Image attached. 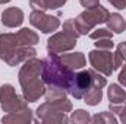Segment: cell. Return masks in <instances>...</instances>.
Masks as SVG:
<instances>
[{
	"label": "cell",
	"instance_id": "cell-1",
	"mask_svg": "<svg viewBox=\"0 0 126 124\" xmlns=\"http://www.w3.org/2000/svg\"><path fill=\"white\" fill-rule=\"evenodd\" d=\"M41 77L44 83L53 85L63 88L64 91L69 92L70 85L75 77V72L69 70L59 59L57 54L50 53L44 60H43V69H41Z\"/></svg>",
	"mask_w": 126,
	"mask_h": 124
},
{
	"label": "cell",
	"instance_id": "cell-2",
	"mask_svg": "<svg viewBox=\"0 0 126 124\" xmlns=\"http://www.w3.org/2000/svg\"><path fill=\"white\" fill-rule=\"evenodd\" d=\"M37 54L31 45H22L16 34H0V59L9 66H18Z\"/></svg>",
	"mask_w": 126,
	"mask_h": 124
},
{
	"label": "cell",
	"instance_id": "cell-3",
	"mask_svg": "<svg viewBox=\"0 0 126 124\" xmlns=\"http://www.w3.org/2000/svg\"><path fill=\"white\" fill-rule=\"evenodd\" d=\"M78 37H79V32L75 28L73 19H67L63 22V31L54 34L47 39V50L48 53H53V54L69 51L76 45Z\"/></svg>",
	"mask_w": 126,
	"mask_h": 124
},
{
	"label": "cell",
	"instance_id": "cell-4",
	"mask_svg": "<svg viewBox=\"0 0 126 124\" xmlns=\"http://www.w3.org/2000/svg\"><path fill=\"white\" fill-rule=\"evenodd\" d=\"M110 12L97 4L95 7H91V9H87L85 12H82L81 15H78L76 19H73V24H75V28L76 31L79 32V35H87L90 31L94 29L95 25L98 24H104L109 18Z\"/></svg>",
	"mask_w": 126,
	"mask_h": 124
},
{
	"label": "cell",
	"instance_id": "cell-5",
	"mask_svg": "<svg viewBox=\"0 0 126 124\" xmlns=\"http://www.w3.org/2000/svg\"><path fill=\"white\" fill-rule=\"evenodd\" d=\"M0 107L4 112H18L28 108L25 98L22 99L15 92V88L9 83L0 86Z\"/></svg>",
	"mask_w": 126,
	"mask_h": 124
},
{
	"label": "cell",
	"instance_id": "cell-6",
	"mask_svg": "<svg viewBox=\"0 0 126 124\" xmlns=\"http://www.w3.org/2000/svg\"><path fill=\"white\" fill-rule=\"evenodd\" d=\"M88 59H90L93 69L97 70L98 73H101L104 76L113 74L114 62H113V54L110 53V50H101V48L93 50V51H90Z\"/></svg>",
	"mask_w": 126,
	"mask_h": 124
},
{
	"label": "cell",
	"instance_id": "cell-7",
	"mask_svg": "<svg viewBox=\"0 0 126 124\" xmlns=\"http://www.w3.org/2000/svg\"><path fill=\"white\" fill-rule=\"evenodd\" d=\"M30 22L43 34H51L60 26V21L56 16H50L43 10H32L30 15Z\"/></svg>",
	"mask_w": 126,
	"mask_h": 124
},
{
	"label": "cell",
	"instance_id": "cell-8",
	"mask_svg": "<svg viewBox=\"0 0 126 124\" xmlns=\"http://www.w3.org/2000/svg\"><path fill=\"white\" fill-rule=\"evenodd\" d=\"M91 86H93V73H91V69L82 70L79 73H75V77H73V82L70 85L69 93L75 99H82L84 95L91 89Z\"/></svg>",
	"mask_w": 126,
	"mask_h": 124
},
{
	"label": "cell",
	"instance_id": "cell-9",
	"mask_svg": "<svg viewBox=\"0 0 126 124\" xmlns=\"http://www.w3.org/2000/svg\"><path fill=\"white\" fill-rule=\"evenodd\" d=\"M37 115L44 123H67V121H70V118L66 117V112L60 111L54 104H51L48 101L38 107Z\"/></svg>",
	"mask_w": 126,
	"mask_h": 124
},
{
	"label": "cell",
	"instance_id": "cell-10",
	"mask_svg": "<svg viewBox=\"0 0 126 124\" xmlns=\"http://www.w3.org/2000/svg\"><path fill=\"white\" fill-rule=\"evenodd\" d=\"M91 73H93V86L88 92L84 95V99L88 105H98L103 99V88L106 86V77H103L97 70L91 69Z\"/></svg>",
	"mask_w": 126,
	"mask_h": 124
},
{
	"label": "cell",
	"instance_id": "cell-11",
	"mask_svg": "<svg viewBox=\"0 0 126 124\" xmlns=\"http://www.w3.org/2000/svg\"><path fill=\"white\" fill-rule=\"evenodd\" d=\"M41 69H43V60H38L35 57L27 60L25 64L22 66V69L19 70V76H18L21 86L28 83V82H32V80L38 79L40 74H41Z\"/></svg>",
	"mask_w": 126,
	"mask_h": 124
},
{
	"label": "cell",
	"instance_id": "cell-12",
	"mask_svg": "<svg viewBox=\"0 0 126 124\" xmlns=\"http://www.w3.org/2000/svg\"><path fill=\"white\" fill-rule=\"evenodd\" d=\"M44 80L43 79H35L32 82H28L25 85H22V93L27 102H35L40 99V96H43L46 92V86H44Z\"/></svg>",
	"mask_w": 126,
	"mask_h": 124
},
{
	"label": "cell",
	"instance_id": "cell-13",
	"mask_svg": "<svg viewBox=\"0 0 126 124\" xmlns=\"http://www.w3.org/2000/svg\"><path fill=\"white\" fill-rule=\"evenodd\" d=\"M1 22L7 28L21 26L24 22V12L19 7H7L1 13Z\"/></svg>",
	"mask_w": 126,
	"mask_h": 124
},
{
	"label": "cell",
	"instance_id": "cell-14",
	"mask_svg": "<svg viewBox=\"0 0 126 124\" xmlns=\"http://www.w3.org/2000/svg\"><path fill=\"white\" fill-rule=\"evenodd\" d=\"M59 59H60V62H62L69 70H72V72L79 70V69H82V67L87 64V59H85V56H84L82 53L62 54V56H59Z\"/></svg>",
	"mask_w": 126,
	"mask_h": 124
},
{
	"label": "cell",
	"instance_id": "cell-15",
	"mask_svg": "<svg viewBox=\"0 0 126 124\" xmlns=\"http://www.w3.org/2000/svg\"><path fill=\"white\" fill-rule=\"evenodd\" d=\"M3 123H28V121H34L32 118V111L30 108H25L22 111L18 112H7L3 118Z\"/></svg>",
	"mask_w": 126,
	"mask_h": 124
},
{
	"label": "cell",
	"instance_id": "cell-16",
	"mask_svg": "<svg viewBox=\"0 0 126 124\" xmlns=\"http://www.w3.org/2000/svg\"><path fill=\"white\" fill-rule=\"evenodd\" d=\"M106 22L109 25V29L116 32V34H120V32H123L126 29V21L119 13H110Z\"/></svg>",
	"mask_w": 126,
	"mask_h": 124
},
{
	"label": "cell",
	"instance_id": "cell-17",
	"mask_svg": "<svg viewBox=\"0 0 126 124\" xmlns=\"http://www.w3.org/2000/svg\"><path fill=\"white\" fill-rule=\"evenodd\" d=\"M107 95H109L110 104H122V102L126 101V91L122 89V86H119L116 83H113V85L109 86Z\"/></svg>",
	"mask_w": 126,
	"mask_h": 124
},
{
	"label": "cell",
	"instance_id": "cell-18",
	"mask_svg": "<svg viewBox=\"0 0 126 124\" xmlns=\"http://www.w3.org/2000/svg\"><path fill=\"white\" fill-rule=\"evenodd\" d=\"M19 41L22 45H31L34 47L35 44H38V35L37 32H34L32 29H28V28H22L21 31L16 32Z\"/></svg>",
	"mask_w": 126,
	"mask_h": 124
},
{
	"label": "cell",
	"instance_id": "cell-19",
	"mask_svg": "<svg viewBox=\"0 0 126 124\" xmlns=\"http://www.w3.org/2000/svg\"><path fill=\"white\" fill-rule=\"evenodd\" d=\"M66 92L63 88H59V86H53V85H48V88L46 89L44 92V96H46V101L48 102H56V101H62L66 98Z\"/></svg>",
	"mask_w": 126,
	"mask_h": 124
},
{
	"label": "cell",
	"instance_id": "cell-20",
	"mask_svg": "<svg viewBox=\"0 0 126 124\" xmlns=\"http://www.w3.org/2000/svg\"><path fill=\"white\" fill-rule=\"evenodd\" d=\"M113 62H114V69H120L126 63V42H120L116 48V53L113 54Z\"/></svg>",
	"mask_w": 126,
	"mask_h": 124
},
{
	"label": "cell",
	"instance_id": "cell-21",
	"mask_svg": "<svg viewBox=\"0 0 126 124\" xmlns=\"http://www.w3.org/2000/svg\"><path fill=\"white\" fill-rule=\"evenodd\" d=\"M70 121L72 123H88V121H91V117H90L88 111H85V110H76L75 112H72Z\"/></svg>",
	"mask_w": 126,
	"mask_h": 124
},
{
	"label": "cell",
	"instance_id": "cell-22",
	"mask_svg": "<svg viewBox=\"0 0 126 124\" xmlns=\"http://www.w3.org/2000/svg\"><path fill=\"white\" fill-rule=\"evenodd\" d=\"M91 121L93 123H116V118L113 117L111 112L104 111V112H100L94 117H91Z\"/></svg>",
	"mask_w": 126,
	"mask_h": 124
},
{
	"label": "cell",
	"instance_id": "cell-23",
	"mask_svg": "<svg viewBox=\"0 0 126 124\" xmlns=\"http://www.w3.org/2000/svg\"><path fill=\"white\" fill-rule=\"evenodd\" d=\"M110 111L119 114V115H120V121H122V123H126V102H122V104H111V105H110Z\"/></svg>",
	"mask_w": 126,
	"mask_h": 124
},
{
	"label": "cell",
	"instance_id": "cell-24",
	"mask_svg": "<svg viewBox=\"0 0 126 124\" xmlns=\"http://www.w3.org/2000/svg\"><path fill=\"white\" fill-rule=\"evenodd\" d=\"M113 37V32L110 29H106V28H101V29H95V31L90 32V38L91 39H103V38H111Z\"/></svg>",
	"mask_w": 126,
	"mask_h": 124
},
{
	"label": "cell",
	"instance_id": "cell-25",
	"mask_svg": "<svg viewBox=\"0 0 126 124\" xmlns=\"http://www.w3.org/2000/svg\"><path fill=\"white\" fill-rule=\"evenodd\" d=\"M95 44V48H101V50H111L114 47L111 38H103V39H97Z\"/></svg>",
	"mask_w": 126,
	"mask_h": 124
},
{
	"label": "cell",
	"instance_id": "cell-26",
	"mask_svg": "<svg viewBox=\"0 0 126 124\" xmlns=\"http://www.w3.org/2000/svg\"><path fill=\"white\" fill-rule=\"evenodd\" d=\"M30 6H31L34 10H43V12L47 10L46 0H30Z\"/></svg>",
	"mask_w": 126,
	"mask_h": 124
},
{
	"label": "cell",
	"instance_id": "cell-27",
	"mask_svg": "<svg viewBox=\"0 0 126 124\" xmlns=\"http://www.w3.org/2000/svg\"><path fill=\"white\" fill-rule=\"evenodd\" d=\"M66 1L67 0H46V6H47V9H59Z\"/></svg>",
	"mask_w": 126,
	"mask_h": 124
},
{
	"label": "cell",
	"instance_id": "cell-28",
	"mask_svg": "<svg viewBox=\"0 0 126 124\" xmlns=\"http://www.w3.org/2000/svg\"><path fill=\"white\" fill-rule=\"evenodd\" d=\"M79 3L82 4V7L91 9V7H95V6L100 3V0H79Z\"/></svg>",
	"mask_w": 126,
	"mask_h": 124
},
{
	"label": "cell",
	"instance_id": "cell-29",
	"mask_svg": "<svg viewBox=\"0 0 126 124\" xmlns=\"http://www.w3.org/2000/svg\"><path fill=\"white\" fill-rule=\"evenodd\" d=\"M111 6H114L116 9H125L126 7V0H109Z\"/></svg>",
	"mask_w": 126,
	"mask_h": 124
},
{
	"label": "cell",
	"instance_id": "cell-30",
	"mask_svg": "<svg viewBox=\"0 0 126 124\" xmlns=\"http://www.w3.org/2000/svg\"><path fill=\"white\" fill-rule=\"evenodd\" d=\"M119 82L123 85V86H126V63L123 64V67H122V70H120V73H119Z\"/></svg>",
	"mask_w": 126,
	"mask_h": 124
},
{
	"label": "cell",
	"instance_id": "cell-31",
	"mask_svg": "<svg viewBox=\"0 0 126 124\" xmlns=\"http://www.w3.org/2000/svg\"><path fill=\"white\" fill-rule=\"evenodd\" d=\"M10 0H0V4H4V3H9Z\"/></svg>",
	"mask_w": 126,
	"mask_h": 124
}]
</instances>
